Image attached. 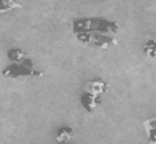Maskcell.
Wrapping results in <instances>:
<instances>
[{
    "label": "cell",
    "mask_w": 156,
    "mask_h": 144,
    "mask_svg": "<svg viewBox=\"0 0 156 144\" xmlns=\"http://www.w3.org/2000/svg\"><path fill=\"white\" fill-rule=\"evenodd\" d=\"M107 83H105L100 78H95L93 81L85 82L83 84V93L80 95V103L88 112L94 111L100 104L101 94L107 90Z\"/></svg>",
    "instance_id": "cell-1"
},
{
    "label": "cell",
    "mask_w": 156,
    "mask_h": 144,
    "mask_svg": "<svg viewBox=\"0 0 156 144\" xmlns=\"http://www.w3.org/2000/svg\"><path fill=\"white\" fill-rule=\"evenodd\" d=\"M72 133H73L72 128H69V127H61L57 131L56 137H55L56 143L57 144H60V143H67L72 138Z\"/></svg>",
    "instance_id": "cell-2"
},
{
    "label": "cell",
    "mask_w": 156,
    "mask_h": 144,
    "mask_svg": "<svg viewBox=\"0 0 156 144\" xmlns=\"http://www.w3.org/2000/svg\"><path fill=\"white\" fill-rule=\"evenodd\" d=\"M15 7H21V5L15 2V0H0V12H6Z\"/></svg>",
    "instance_id": "cell-3"
},
{
    "label": "cell",
    "mask_w": 156,
    "mask_h": 144,
    "mask_svg": "<svg viewBox=\"0 0 156 144\" xmlns=\"http://www.w3.org/2000/svg\"><path fill=\"white\" fill-rule=\"evenodd\" d=\"M60 144H67V143H60Z\"/></svg>",
    "instance_id": "cell-4"
},
{
    "label": "cell",
    "mask_w": 156,
    "mask_h": 144,
    "mask_svg": "<svg viewBox=\"0 0 156 144\" xmlns=\"http://www.w3.org/2000/svg\"><path fill=\"white\" fill-rule=\"evenodd\" d=\"M100 1H102V0H100Z\"/></svg>",
    "instance_id": "cell-5"
}]
</instances>
